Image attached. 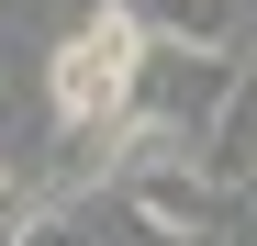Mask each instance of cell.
<instances>
[{
  "instance_id": "3",
  "label": "cell",
  "mask_w": 257,
  "mask_h": 246,
  "mask_svg": "<svg viewBox=\"0 0 257 246\" xmlns=\"http://www.w3.org/2000/svg\"><path fill=\"white\" fill-rule=\"evenodd\" d=\"M190 168L212 179V190H235V179H257V67L235 56V90L212 101V123H201V157Z\"/></svg>"
},
{
  "instance_id": "4",
  "label": "cell",
  "mask_w": 257,
  "mask_h": 246,
  "mask_svg": "<svg viewBox=\"0 0 257 246\" xmlns=\"http://www.w3.org/2000/svg\"><path fill=\"white\" fill-rule=\"evenodd\" d=\"M157 56H235V0H146Z\"/></svg>"
},
{
  "instance_id": "5",
  "label": "cell",
  "mask_w": 257,
  "mask_h": 246,
  "mask_svg": "<svg viewBox=\"0 0 257 246\" xmlns=\"http://www.w3.org/2000/svg\"><path fill=\"white\" fill-rule=\"evenodd\" d=\"M34 201H45V190H34V179H12V168H0V246H12V235L34 224Z\"/></svg>"
},
{
  "instance_id": "6",
  "label": "cell",
  "mask_w": 257,
  "mask_h": 246,
  "mask_svg": "<svg viewBox=\"0 0 257 246\" xmlns=\"http://www.w3.org/2000/svg\"><path fill=\"white\" fill-rule=\"evenodd\" d=\"M12 246H78V235H67V213H56V201H34V224H23Z\"/></svg>"
},
{
  "instance_id": "2",
  "label": "cell",
  "mask_w": 257,
  "mask_h": 246,
  "mask_svg": "<svg viewBox=\"0 0 257 246\" xmlns=\"http://www.w3.org/2000/svg\"><path fill=\"white\" fill-rule=\"evenodd\" d=\"M123 213L157 224V235H179V246H235V190H212L201 168H157L123 190Z\"/></svg>"
},
{
  "instance_id": "1",
  "label": "cell",
  "mask_w": 257,
  "mask_h": 246,
  "mask_svg": "<svg viewBox=\"0 0 257 246\" xmlns=\"http://www.w3.org/2000/svg\"><path fill=\"white\" fill-rule=\"evenodd\" d=\"M146 67H157L146 12H135V0H90V23H78L67 45H56V67H45V112H56V135L90 146L101 123H123V112H135V90H146Z\"/></svg>"
}]
</instances>
